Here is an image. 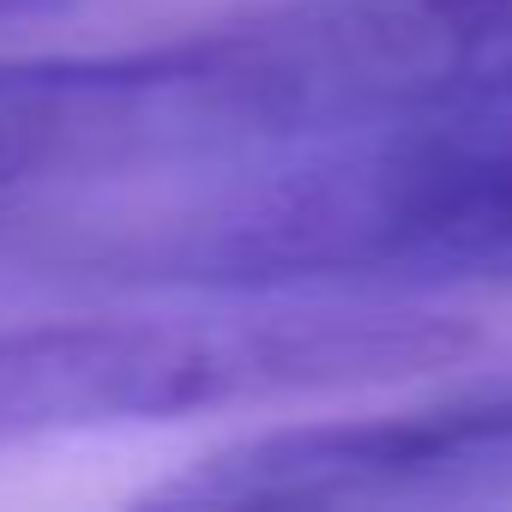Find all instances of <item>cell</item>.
<instances>
[{"instance_id": "cell-1", "label": "cell", "mask_w": 512, "mask_h": 512, "mask_svg": "<svg viewBox=\"0 0 512 512\" xmlns=\"http://www.w3.org/2000/svg\"><path fill=\"white\" fill-rule=\"evenodd\" d=\"M157 284L205 302L512 284V115L428 121L253 169L181 217Z\"/></svg>"}, {"instance_id": "cell-2", "label": "cell", "mask_w": 512, "mask_h": 512, "mask_svg": "<svg viewBox=\"0 0 512 512\" xmlns=\"http://www.w3.org/2000/svg\"><path fill=\"white\" fill-rule=\"evenodd\" d=\"M512 488V374L404 410L302 422L205 452L151 500L175 506H404Z\"/></svg>"}, {"instance_id": "cell-3", "label": "cell", "mask_w": 512, "mask_h": 512, "mask_svg": "<svg viewBox=\"0 0 512 512\" xmlns=\"http://www.w3.org/2000/svg\"><path fill=\"white\" fill-rule=\"evenodd\" d=\"M55 7H73V0H0V19H37Z\"/></svg>"}]
</instances>
